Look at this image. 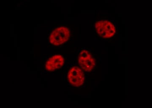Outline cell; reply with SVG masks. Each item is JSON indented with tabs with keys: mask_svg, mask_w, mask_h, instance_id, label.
Returning <instances> with one entry per match:
<instances>
[{
	"mask_svg": "<svg viewBox=\"0 0 152 108\" xmlns=\"http://www.w3.org/2000/svg\"><path fill=\"white\" fill-rule=\"evenodd\" d=\"M79 63L82 69L87 72H90L94 68L95 60L89 52L86 50L82 51L78 58Z\"/></svg>",
	"mask_w": 152,
	"mask_h": 108,
	"instance_id": "277c9868",
	"label": "cell"
},
{
	"mask_svg": "<svg viewBox=\"0 0 152 108\" xmlns=\"http://www.w3.org/2000/svg\"><path fill=\"white\" fill-rule=\"evenodd\" d=\"M70 31L66 26L58 27L50 34V40L51 43L56 46L62 45L67 42L70 37Z\"/></svg>",
	"mask_w": 152,
	"mask_h": 108,
	"instance_id": "6da1fadb",
	"label": "cell"
},
{
	"mask_svg": "<svg viewBox=\"0 0 152 108\" xmlns=\"http://www.w3.org/2000/svg\"><path fill=\"white\" fill-rule=\"evenodd\" d=\"M68 79L69 82L74 86H80L84 82V73L79 67H73L71 68L68 73Z\"/></svg>",
	"mask_w": 152,
	"mask_h": 108,
	"instance_id": "3957f363",
	"label": "cell"
},
{
	"mask_svg": "<svg viewBox=\"0 0 152 108\" xmlns=\"http://www.w3.org/2000/svg\"><path fill=\"white\" fill-rule=\"evenodd\" d=\"M64 63V59L61 55H55L50 58L46 63L47 70L53 71L61 67Z\"/></svg>",
	"mask_w": 152,
	"mask_h": 108,
	"instance_id": "5b68a950",
	"label": "cell"
},
{
	"mask_svg": "<svg viewBox=\"0 0 152 108\" xmlns=\"http://www.w3.org/2000/svg\"><path fill=\"white\" fill-rule=\"evenodd\" d=\"M98 34L104 38L112 37L116 33V28L113 24L107 20L98 21L95 25Z\"/></svg>",
	"mask_w": 152,
	"mask_h": 108,
	"instance_id": "7a4b0ae2",
	"label": "cell"
}]
</instances>
